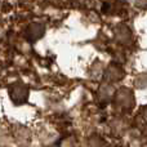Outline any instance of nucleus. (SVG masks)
I'll use <instances>...</instances> for the list:
<instances>
[{"mask_svg":"<svg viewBox=\"0 0 147 147\" xmlns=\"http://www.w3.org/2000/svg\"><path fill=\"white\" fill-rule=\"evenodd\" d=\"M138 5L142 8H147V0H137Z\"/></svg>","mask_w":147,"mask_h":147,"instance_id":"nucleus-1","label":"nucleus"}]
</instances>
